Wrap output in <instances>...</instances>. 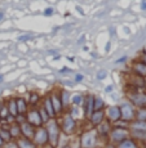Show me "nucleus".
Masks as SVG:
<instances>
[{"instance_id":"27","label":"nucleus","mask_w":146,"mask_h":148,"mask_svg":"<svg viewBox=\"0 0 146 148\" xmlns=\"http://www.w3.org/2000/svg\"><path fill=\"white\" fill-rule=\"evenodd\" d=\"M133 130H144L146 132V122L145 121H136L132 124Z\"/></svg>"},{"instance_id":"15","label":"nucleus","mask_w":146,"mask_h":148,"mask_svg":"<svg viewBox=\"0 0 146 148\" xmlns=\"http://www.w3.org/2000/svg\"><path fill=\"white\" fill-rule=\"evenodd\" d=\"M43 108L45 110V112L49 115V117L51 119H53L54 116H56V112H54V110H53V106H52V102H51V98L49 97H47V98L44 99V103H43Z\"/></svg>"},{"instance_id":"42","label":"nucleus","mask_w":146,"mask_h":148,"mask_svg":"<svg viewBox=\"0 0 146 148\" xmlns=\"http://www.w3.org/2000/svg\"><path fill=\"white\" fill-rule=\"evenodd\" d=\"M67 59H69L70 62H74V61H75V58H73V57H67Z\"/></svg>"},{"instance_id":"35","label":"nucleus","mask_w":146,"mask_h":148,"mask_svg":"<svg viewBox=\"0 0 146 148\" xmlns=\"http://www.w3.org/2000/svg\"><path fill=\"white\" fill-rule=\"evenodd\" d=\"M60 72H61V73H66V72H71V70L69 67H62L61 70H60Z\"/></svg>"},{"instance_id":"14","label":"nucleus","mask_w":146,"mask_h":148,"mask_svg":"<svg viewBox=\"0 0 146 148\" xmlns=\"http://www.w3.org/2000/svg\"><path fill=\"white\" fill-rule=\"evenodd\" d=\"M133 71L141 77H146V64L142 63L141 61L133 63Z\"/></svg>"},{"instance_id":"34","label":"nucleus","mask_w":146,"mask_h":148,"mask_svg":"<svg viewBox=\"0 0 146 148\" xmlns=\"http://www.w3.org/2000/svg\"><path fill=\"white\" fill-rule=\"evenodd\" d=\"M83 79H84V76H83L82 73H76V75H75V81H76V82L83 81Z\"/></svg>"},{"instance_id":"39","label":"nucleus","mask_w":146,"mask_h":148,"mask_svg":"<svg viewBox=\"0 0 146 148\" xmlns=\"http://www.w3.org/2000/svg\"><path fill=\"white\" fill-rule=\"evenodd\" d=\"M105 92H106V93H111V92H113V86H111V85H109V86H106Z\"/></svg>"},{"instance_id":"46","label":"nucleus","mask_w":146,"mask_h":148,"mask_svg":"<svg viewBox=\"0 0 146 148\" xmlns=\"http://www.w3.org/2000/svg\"><path fill=\"white\" fill-rule=\"evenodd\" d=\"M0 121H1V119H0Z\"/></svg>"},{"instance_id":"17","label":"nucleus","mask_w":146,"mask_h":148,"mask_svg":"<svg viewBox=\"0 0 146 148\" xmlns=\"http://www.w3.org/2000/svg\"><path fill=\"white\" fill-rule=\"evenodd\" d=\"M7 110L9 112V115H12L13 117L18 116V111H17V103H16V98L14 99H9L7 103Z\"/></svg>"},{"instance_id":"9","label":"nucleus","mask_w":146,"mask_h":148,"mask_svg":"<svg viewBox=\"0 0 146 148\" xmlns=\"http://www.w3.org/2000/svg\"><path fill=\"white\" fill-rule=\"evenodd\" d=\"M19 129H21V134L25 136L26 139H33L34 138V134H35V129L31 124H28L27 121L22 122L19 125Z\"/></svg>"},{"instance_id":"29","label":"nucleus","mask_w":146,"mask_h":148,"mask_svg":"<svg viewBox=\"0 0 146 148\" xmlns=\"http://www.w3.org/2000/svg\"><path fill=\"white\" fill-rule=\"evenodd\" d=\"M83 101H84V98H83V95H80V94H75L74 97H71V103L75 104V106L82 104Z\"/></svg>"},{"instance_id":"43","label":"nucleus","mask_w":146,"mask_h":148,"mask_svg":"<svg viewBox=\"0 0 146 148\" xmlns=\"http://www.w3.org/2000/svg\"><path fill=\"white\" fill-rule=\"evenodd\" d=\"M3 17H4V14H3V13H0V21H1V19H3Z\"/></svg>"},{"instance_id":"4","label":"nucleus","mask_w":146,"mask_h":148,"mask_svg":"<svg viewBox=\"0 0 146 148\" xmlns=\"http://www.w3.org/2000/svg\"><path fill=\"white\" fill-rule=\"evenodd\" d=\"M75 129H76L75 119L71 117L67 113V115L62 119V130H64V133H66V134H73V133L75 132Z\"/></svg>"},{"instance_id":"28","label":"nucleus","mask_w":146,"mask_h":148,"mask_svg":"<svg viewBox=\"0 0 146 148\" xmlns=\"http://www.w3.org/2000/svg\"><path fill=\"white\" fill-rule=\"evenodd\" d=\"M39 116H40V119H42V122H48L51 120V117H49V115H48L47 112H45V110L43 107H40L39 108Z\"/></svg>"},{"instance_id":"19","label":"nucleus","mask_w":146,"mask_h":148,"mask_svg":"<svg viewBox=\"0 0 146 148\" xmlns=\"http://www.w3.org/2000/svg\"><path fill=\"white\" fill-rule=\"evenodd\" d=\"M110 132H111V126H110V122H109V121H105L104 120L101 124L98 125V133H100V134L106 135Z\"/></svg>"},{"instance_id":"30","label":"nucleus","mask_w":146,"mask_h":148,"mask_svg":"<svg viewBox=\"0 0 146 148\" xmlns=\"http://www.w3.org/2000/svg\"><path fill=\"white\" fill-rule=\"evenodd\" d=\"M132 134L136 136V138H140V139H146V132L144 130H133Z\"/></svg>"},{"instance_id":"33","label":"nucleus","mask_w":146,"mask_h":148,"mask_svg":"<svg viewBox=\"0 0 146 148\" xmlns=\"http://www.w3.org/2000/svg\"><path fill=\"white\" fill-rule=\"evenodd\" d=\"M53 12H54L53 8H52V7H49V8H47V9L44 10V14H45L47 17H49V16H52V14H53Z\"/></svg>"},{"instance_id":"32","label":"nucleus","mask_w":146,"mask_h":148,"mask_svg":"<svg viewBox=\"0 0 146 148\" xmlns=\"http://www.w3.org/2000/svg\"><path fill=\"white\" fill-rule=\"evenodd\" d=\"M30 39H33V35H21L18 38L19 41H26V40H30Z\"/></svg>"},{"instance_id":"5","label":"nucleus","mask_w":146,"mask_h":148,"mask_svg":"<svg viewBox=\"0 0 146 148\" xmlns=\"http://www.w3.org/2000/svg\"><path fill=\"white\" fill-rule=\"evenodd\" d=\"M34 143L38 146H45L48 143V133L45 127H39L38 130H35L34 134Z\"/></svg>"},{"instance_id":"23","label":"nucleus","mask_w":146,"mask_h":148,"mask_svg":"<svg viewBox=\"0 0 146 148\" xmlns=\"http://www.w3.org/2000/svg\"><path fill=\"white\" fill-rule=\"evenodd\" d=\"M105 108V102L104 99L101 98H94V102H93V111H102Z\"/></svg>"},{"instance_id":"31","label":"nucleus","mask_w":146,"mask_h":148,"mask_svg":"<svg viewBox=\"0 0 146 148\" xmlns=\"http://www.w3.org/2000/svg\"><path fill=\"white\" fill-rule=\"evenodd\" d=\"M106 71L105 70H101V71H98V72H97V79H98V80H104L105 77H106Z\"/></svg>"},{"instance_id":"24","label":"nucleus","mask_w":146,"mask_h":148,"mask_svg":"<svg viewBox=\"0 0 146 148\" xmlns=\"http://www.w3.org/2000/svg\"><path fill=\"white\" fill-rule=\"evenodd\" d=\"M118 148H137V146L132 139H124L123 142L119 143Z\"/></svg>"},{"instance_id":"40","label":"nucleus","mask_w":146,"mask_h":148,"mask_svg":"<svg viewBox=\"0 0 146 148\" xmlns=\"http://www.w3.org/2000/svg\"><path fill=\"white\" fill-rule=\"evenodd\" d=\"M4 144H5V142L3 140V139H1V136H0V147H3V146H4Z\"/></svg>"},{"instance_id":"13","label":"nucleus","mask_w":146,"mask_h":148,"mask_svg":"<svg viewBox=\"0 0 146 148\" xmlns=\"http://www.w3.org/2000/svg\"><path fill=\"white\" fill-rule=\"evenodd\" d=\"M89 120H91V124H92V125H94V126H98V125L105 120V111L104 110H102V111H94L92 115H91Z\"/></svg>"},{"instance_id":"20","label":"nucleus","mask_w":146,"mask_h":148,"mask_svg":"<svg viewBox=\"0 0 146 148\" xmlns=\"http://www.w3.org/2000/svg\"><path fill=\"white\" fill-rule=\"evenodd\" d=\"M60 97H61V103H62V108H66L69 106V103L71 102L70 99V93L67 90H62L60 93Z\"/></svg>"},{"instance_id":"1","label":"nucleus","mask_w":146,"mask_h":148,"mask_svg":"<svg viewBox=\"0 0 146 148\" xmlns=\"http://www.w3.org/2000/svg\"><path fill=\"white\" fill-rule=\"evenodd\" d=\"M47 133H48V142L54 147L58 143V138H60V126L57 124V121L49 120L47 125Z\"/></svg>"},{"instance_id":"7","label":"nucleus","mask_w":146,"mask_h":148,"mask_svg":"<svg viewBox=\"0 0 146 148\" xmlns=\"http://www.w3.org/2000/svg\"><path fill=\"white\" fill-rule=\"evenodd\" d=\"M110 138L114 143H120L124 139H127V132L123 127H115V129H111L110 132Z\"/></svg>"},{"instance_id":"37","label":"nucleus","mask_w":146,"mask_h":148,"mask_svg":"<svg viewBox=\"0 0 146 148\" xmlns=\"http://www.w3.org/2000/svg\"><path fill=\"white\" fill-rule=\"evenodd\" d=\"M141 62L146 64V54H145V53H142V54H141Z\"/></svg>"},{"instance_id":"44","label":"nucleus","mask_w":146,"mask_h":148,"mask_svg":"<svg viewBox=\"0 0 146 148\" xmlns=\"http://www.w3.org/2000/svg\"><path fill=\"white\" fill-rule=\"evenodd\" d=\"M0 81H3V75H0Z\"/></svg>"},{"instance_id":"11","label":"nucleus","mask_w":146,"mask_h":148,"mask_svg":"<svg viewBox=\"0 0 146 148\" xmlns=\"http://www.w3.org/2000/svg\"><path fill=\"white\" fill-rule=\"evenodd\" d=\"M26 120H27L28 124H31L33 126H40V125L43 124L42 119H40V116H39L38 110H33V111H30V112H27Z\"/></svg>"},{"instance_id":"16","label":"nucleus","mask_w":146,"mask_h":148,"mask_svg":"<svg viewBox=\"0 0 146 148\" xmlns=\"http://www.w3.org/2000/svg\"><path fill=\"white\" fill-rule=\"evenodd\" d=\"M16 103H17L18 115H25L27 112V102L24 98H16Z\"/></svg>"},{"instance_id":"2","label":"nucleus","mask_w":146,"mask_h":148,"mask_svg":"<svg viewBox=\"0 0 146 148\" xmlns=\"http://www.w3.org/2000/svg\"><path fill=\"white\" fill-rule=\"evenodd\" d=\"M82 147L83 148H93L97 143V135L94 130H91V132H85L84 134L82 135Z\"/></svg>"},{"instance_id":"21","label":"nucleus","mask_w":146,"mask_h":148,"mask_svg":"<svg viewBox=\"0 0 146 148\" xmlns=\"http://www.w3.org/2000/svg\"><path fill=\"white\" fill-rule=\"evenodd\" d=\"M9 133H10V136L12 138H18L19 135H21V129H19V125L16 124V122H13L12 125L9 126Z\"/></svg>"},{"instance_id":"41","label":"nucleus","mask_w":146,"mask_h":148,"mask_svg":"<svg viewBox=\"0 0 146 148\" xmlns=\"http://www.w3.org/2000/svg\"><path fill=\"white\" fill-rule=\"evenodd\" d=\"M109 50H110V42L106 44V52H109Z\"/></svg>"},{"instance_id":"22","label":"nucleus","mask_w":146,"mask_h":148,"mask_svg":"<svg viewBox=\"0 0 146 148\" xmlns=\"http://www.w3.org/2000/svg\"><path fill=\"white\" fill-rule=\"evenodd\" d=\"M0 136H1V139L5 142V143L10 142V139H12V136H10V133H9V130H8V127H0Z\"/></svg>"},{"instance_id":"38","label":"nucleus","mask_w":146,"mask_h":148,"mask_svg":"<svg viewBox=\"0 0 146 148\" xmlns=\"http://www.w3.org/2000/svg\"><path fill=\"white\" fill-rule=\"evenodd\" d=\"M141 9H142V10H146V0H142V3H141Z\"/></svg>"},{"instance_id":"18","label":"nucleus","mask_w":146,"mask_h":148,"mask_svg":"<svg viewBox=\"0 0 146 148\" xmlns=\"http://www.w3.org/2000/svg\"><path fill=\"white\" fill-rule=\"evenodd\" d=\"M17 146L18 148H36V144L26 138H21L19 140H17Z\"/></svg>"},{"instance_id":"10","label":"nucleus","mask_w":146,"mask_h":148,"mask_svg":"<svg viewBox=\"0 0 146 148\" xmlns=\"http://www.w3.org/2000/svg\"><path fill=\"white\" fill-rule=\"evenodd\" d=\"M93 102H94V97L93 95H87L83 101V107H84V115L88 119L91 117V115L94 112L93 111Z\"/></svg>"},{"instance_id":"45","label":"nucleus","mask_w":146,"mask_h":148,"mask_svg":"<svg viewBox=\"0 0 146 148\" xmlns=\"http://www.w3.org/2000/svg\"><path fill=\"white\" fill-rule=\"evenodd\" d=\"M144 53L146 54V47H145V49H144Z\"/></svg>"},{"instance_id":"26","label":"nucleus","mask_w":146,"mask_h":148,"mask_svg":"<svg viewBox=\"0 0 146 148\" xmlns=\"http://www.w3.org/2000/svg\"><path fill=\"white\" fill-rule=\"evenodd\" d=\"M134 116H136L137 121H145L146 122V108H141V110H138Z\"/></svg>"},{"instance_id":"12","label":"nucleus","mask_w":146,"mask_h":148,"mask_svg":"<svg viewBox=\"0 0 146 148\" xmlns=\"http://www.w3.org/2000/svg\"><path fill=\"white\" fill-rule=\"evenodd\" d=\"M49 98H51V102H52V106H53V110H54V112H56V115L57 113H61L64 110H62V103H61L60 93L58 92L52 93V95H51Z\"/></svg>"},{"instance_id":"6","label":"nucleus","mask_w":146,"mask_h":148,"mask_svg":"<svg viewBox=\"0 0 146 148\" xmlns=\"http://www.w3.org/2000/svg\"><path fill=\"white\" fill-rule=\"evenodd\" d=\"M128 98L134 106L140 108H146V94L144 93H132L128 95Z\"/></svg>"},{"instance_id":"36","label":"nucleus","mask_w":146,"mask_h":148,"mask_svg":"<svg viewBox=\"0 0 146 148\" xmlns=\"http://www.w3.org/2000/svg\"><path fill=\"white\" fill-rule=\"evenodd\" d=\"M125 61H127V57H122V58H119L118 59V61H116V63H123V62H125Z\"/></svg>"},{"instance_id":"25","label":"nucleus","mask_w":146,"mask_h":148,"mask_svg":"<svg viewBox=\"0 0 146 148\" xmlns=\"http://www.w3.org/2000/svg\"><path fill=\"white\" fill-rule=\"evenodd\" d=\"M40 101V95L38 93H31L30 95H28V103L31 104V106H35V104H38Z\"/></svg>"},{"instance_id":"47","label":"nucleus","mask_w":146,"mask_h":148,"mask_svg":"<svg viewBox=\"0 0 146 148\" xmlns=\"http://www.w3.org/2000/svg\"><path fill=\"white\" fill-rule=\"evenodd\" d=\"M145 81H146V79H145Z\"/></svg>"},{"instance_id":"8","label":"nucleus","mask_w":146,"mask_h":148,"mask_svg":"<svg viewBox=\"0 0 146 148\" xmlns=\"http://www.w3.org/2000/svg\"><path fill=\"white\" fill-rule=\"evenodd\" d=\"M106 117L109 122H118L122 119V115H120V108L116 106H111L107 108L106 111Z\"/></svg>"},{"instance_id":"3","label":"nucleus","mask_w":146,"mask_h":148,"mask_svg":"<svg viewBox=\"0 0 146 148\" xmlns=\"http://www.w3.org/2000/svg\"><path fill=\"white\" fill-rule=\"evenodd\" d=\"M120 108V115H122V119H124V121H132L134 119V115H136V111L133 110V106L131 103H123Z\"/></svg>"}]
</instances>
